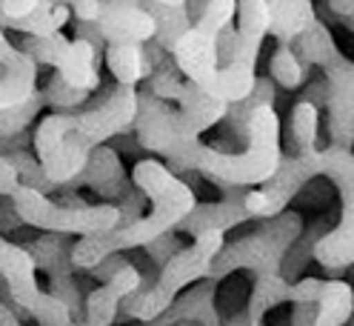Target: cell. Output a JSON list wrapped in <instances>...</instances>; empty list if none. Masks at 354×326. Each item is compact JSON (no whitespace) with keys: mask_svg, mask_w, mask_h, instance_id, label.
Returning <instances> with one entry per match:
<instances>
[{"mask_svg":"<svg viewBox=\"0 0 354 326\" xmlns=\"http://www.w3.org/2000/svg\"><path fill=\"white\" fill-rule=\"evenodd\" d=\"M177 106H180V112L186 115V120L192 123V129L197 135H206L209 129H214L220 120L229 118V103L212 98L206 89H201L197 83L186 80L180 95H177Z\"/></svg>","mask_w":354,"mask_h":326,"instance_id":"obj_20","label":"cell"},{"mask_svg":"<svg viewBox=\"0 0 354 326\" xmlns=\"http://www.w3.org/2000/svg\"><path fill=\"white\" fill-rule=\"evenodd\" d=\"M174 326H201V323H194V320H180V323H174Z\"/></svg>","mask_w":354,"mask_h":326,"instance_id":"obj_39","label":"cell"},{"mask_svg":"<svg viewBox=\"0 0 354 326\" xmlns=\"http://www.w3.org/2000/svg\"><path fill=\"white\" fill-rule=\"evenodd\" d=\"M43 109H46V98H43V92L37 89V95L32 100L0 112V138H15V135L29 132V126L40 118Z\"/></svg>","mask_w":354,"mask_h":326,"instance_id":"obj_29","label":"cell"},{"mask_svg":"<svg viewBox=\"0 0 354 326\" xmlns=\"http://www.w3.org/2000/svg\"><path fill=\"white\" fill-rule=\"evenodd\" d=\"M17 46L24 49L37 63V66L57 69L60 63H63V57H66V52H69V46H72V40L63 37L60 32L57 35H49V37H29V35H24V40H20Z\"/></svg>","mask_w":354,"mask_h":326,"instance_id":"obj_27","label":"cell"},{"mask_svg":"<svg viewBox=\"0 0 354 326\" xmlns=\"http://www.w3.org/2000/svg\"><path fill=\"white\" fill-rule=\"evenodd\" d=\"M295 52L300 55V60L306 63L308 69H312V66L323 69L331 57H337V55H340L337 43H335V35H331L328 26L320 24V20H317V24L308 29L306 35H300V37L295 40Z\"/></svg>","mask_w":354,"mask_h":326,"instance_id":"obj_24","label":"cell"},{"mask_svg":"<svg viewBox=\"0 0 354 326\" xmlns=\"http://www.w3.org/2000/svg\"><path fill=\"white\" fill-rule=\"evenodd\" d=\"M237 20V0H209L201 17L194 20V26L174 43L171 57L177 69L183 72L186 80L197 83L201 89L212 95L220 63H217V37L226 26Z\"/></svg>","mask_w":354,"mask_h":326,"instance_id":"obj_9","label":"cell"},{"mask_svg":"<svg viewBox=\"0 0 354 326\" xmlns=\"http://www.w3.org/2000/svg\"><path fill=\"white\" fill-rule=\"evenodd\" d=\"M300 232H303V221L295 212L269 217L263 229L223 246V252L214 260L212 280L217 284V280L234 275L237 269H249L254 275V284L260 287L289 284L283 275V260L289 255V249L297 244Z\"/></svg>","mask_w":354,"mask_h":326,"instance_id":"obj_5","label":"cell"},{"mask_svg":"<svg viewBox=\"0 0 354 326\" xmlns=\"http://www.w3.org/2000/svg\"><path fill=\"white\" fill-rule=\"evenodd\" d=\"M97 26L106 43L120 46H146L158 35L154 15L146 9L143 0H103Z\"/></svg>","mask_w":354,"mask_h":326,"instance_id":"obj_13","label":"cell"},{"mask_svg":"<svg viewBox=\"0 0 354 326\" xmlns=\"http://www.w3.org/2000/svg\"><path fill=\"white\" fill-rule=\"evenodd\" d=\"M272 12L269 0H237V43L226 66H220L212 98L237 106L249 100L257 86V57L263 40L269 37Z\"/></svg>","mask_w":354,"mask_h":326,"instance_id":"obj_7","label":"cell"},{"mask_svg":"<svg viewBox=\"0 0 354 326\" xmlns=\"http://www.w3.org/2000/svg\"><path fill=\"white\" fill-rule=\"evenodd\" d=\"M135 135H138L140 149L154 152V155H163V158L174 155V152H180L192 143H201V135L192 129V123L180 112V106L154 98L146 89L140 92Z\"/></svg>","mask_w":354,"mask_h":326,"instance_id":"obj_11","label":"cell"},{"mask_svg":"<svg viewBox=\"0 0 354 326\" xmlns=\"http://www.w3.org/2000/svg\"><path fill=\"white\" fill-rule=\"evenodd\" d=\"M272 26L269 35L277 43H295L317 24L315 0H269Z\"/></svg>","mask_w":354,"mask_h":326,"instance_id":"obj_18","label":"cell"},{"mask_svg":"<svg viewBox=\"0 0 354 326\" xmlns=\"http://www.w3.org/2000/svg\"><path fill=\"white\" fill-rule=\"evenodd\" d=\"M292 143H295V155L303 152L320 149L317 138H320V106H315L312 100H297L292 109Z\"/></svg>","mask_w":354,"mask_h":326,"instance_id":"obj_26","label":"cell"},{"mask_svg":"<svg viewBox=\"0 0 354 326\" xmlns=\"http://www.w3.org/2000/svg\"><path fill=\"white\" fill-rule=\"evenodd\" d=\"M43 0H0V15L9 20H24L40 9Z\"/></svg>","mask_w":354,"mask_h":326,"instance_id":"obj_33","label":"cell"},{"mask_svg":"<svg viewBox=\"0 0 354 326\" xmlns=\"http://www.w3.org/2000/svg\"><path fill=\"white\" fill-rule=\"evenodd\" d=\"M237 106L246 112V149L240 155H232V152H220L201 143L197 146L194 172L214 186L232 183L243 189H257L269 183L283 163L280 118L274 109L272 78H257L252 98Z\"/></svg>","mask_w":354,"mask_h":326,"instance_id":"obj_3","label":"cell"},{"mask_svg":"<svg viewBox=\"0 0 354 326\" xmlns=\"http://www.w3.org/2000/svg\"><path fill=\"white\" fill-rule=\"evenodd\" d=\"M26 226L24 221H20V215L12 203V198H3V203H0V232H9V229H20Z\"/></svg>","mask_w":354,"mask_h":326,"instance_id":"obj_36","label":"cell"},{"mask_svg":"<svg viewBox=\"0 0 354 326\" xmlns=\"http://www.w3.org/2000/svg\"><path fill=\"white\" fill-rule=\"evenodd\" d=\"M269 78L280 89H300L308 80V66L300 60L292 43H277V49L269 60Z\"/></svg>","mask_w":354,"mask_h":326,"instance_id":"obj_25","label":"cell"},{"mask_svg":"<svg viewBox=\"0 0 354 326\" xmlns=\"http://www.w3.org/2000/svg\"><path fill=\"white\" fill-rule=\"evenodd\" d=\"M77 241H72V235L63 232H43L40 237H35L32 244H26L29 255L35 257V264L40 272H46L49 280L52 278H66L75 275V264H72V249Z\"/></svg>","mask_w":354,"mask_h":326,"instance_id":"obj_21","label":"cell"},{"mask_svg":"<svg viewBox=\"0 0 354 326\" xmlns=\"http://www.w3.org/2000/svg\"><path fill=\"white\" fill-rule=\"evenodd\" d=\"M154 3H163V6H186L189 0H154Z\"/></svg>","mask_w":354,"mask_h":326,"instance_id":"obj_38","label":"cell"},{"mask_svg":"<svg viewBox=\"0 0 354 326\" xmlns=\"http://www.w3.org/2000/svg\"><path fill=\"white\" fill-rule=\"evenodd\" d=\"M217 189L223 192V201H217V203H197V206L186 215V221L177 226V232L197 237L201 232H212V229L229 232V229L240 226L243 221H249L246 203H243V198H246L249 189L232 186V183H220Z\"/></svg>","mask_w":354,"mask_h":326,"instance_id":"obj_14","label":"cell"},{"mask_svg":"<svg viewBox=\"0 0 354 326\" xmlns=\"http://www.w3.org/2000/svg\"><path fill=\"white\" fill-rule=\"evenodd\" d=\"M20 186L24 183H20V175H17L15 163L6 155H0V198H12Z\"/></svg>","mask_w":354,"mask_h":326,"instance_id":"obj_32","label":"cell"},{"mask_svg":"<svg viewBox=\"0 0 354 326\" xmlns=\"http://www.w3.org/2000/svg\"><path fill=\"white\" fill-rule=\"evenodd\" d=\"M37 264L26 246H20L0 232V280L9 287L17 307H24L37 326H72L75 315L52 292H43L37 284Z\"/></svg>","mask_w":354,"mask_h":326,"instance_id":"obj_10","label":"cell"},{"mask_svg":"<svg viewBox=\"0 0 354 326\" xmlns=\"http://www.w3.org/2000/svg\"><path fill=\"white\" fill-rule=\"evenodd\" d=\"M72 326H88V323H86V320H75Z\"/></svg>","mask_w":354,"mask_h":326,"instance_id":"obj_40","label":"cell"},{"mask_svg":"<svg viewBox=\"0 0 354 326\" xmlns=\"http://www.w3.org/2000/svg\"><path fill=\"white\" fill-rule=\"evenodd\" d=\"M131 183H135L149 201V212L138 217L135 224H120L112 232L77 237L72 249V264L77 272L95 269L103 257L115 252L146 249L160 235L174 232L186 221V215L197 206L194 189L163 163L154 158H140L131 169Z\"/></svg>","mask_w":354,"mask_h":326,"instance_id":"obj_2","label":"cell"},{"mask_svg":"<svg viewBox=\"0 0 354 326\" xmlns=\"http://www.w3.org/2000/svg\"><path fill=\"white\" fill-rule=\"evenodd\" d=\"M100 57L103 55L92 46V43L72 37V46L55 72L80 92H97L100 89Z\"/></svg>","mask_w":354,"mask_h":326,"instance_id":"obj_17","label":"cell"},{"mask_svg":"<svg viewBox=\"0 0 354 326\" xmlns=\"http://www.w3.org/2000/svg\"><path fill=\"white\" fill-rule=\"evenodd\" d=\"M75 186H88L92 192L100 194L103 203H118V206L135 192V183H129V178H126L120 152L109 143L92 152L88 166L83 169V175L77 178Z\"/></svg>","mask_w":354,"mask_h":326,"instance_id":"obj_16","label":"cell"},{"mask_svg":"<svg viewBox=\"0 0 354 326\" xmlns=\"http://www.w3.org/2000/svg\"><path fill=\"white\" fill-rule=\"evenodd\" d=\"M43 98H46V106L52 109V112H77V109H83L88 103V98H92L95 92H80L75 89V86H69L60 75H52L49 83L43 86Z\"/></svg>","mask_w":354,"mask_h":326,"instance_id":"obj_30","label":"cell"},{"mask_svg":"<svg viewBox=\"0 0 354 326\" xmlns=\"http://www.w3.org/2000/svg\"><path fill=\"white\" fill-rule=\"evenodd\" d=\"M75 37H80V40H86V43H92V46L106 57L109 43H106V37H103V32H100L97 24H83V20H77V24H75Z\"/></svg>","mask_w":354,"mask_h":326,"instance_id":"obj_34","label":"cell"},{"mask_svg":"<svg viewBox=\"0 0 354 326\" xmlns=\"http://www.w3.org/2000/svg\"><path fill=\"white\" fill-rule=\"evenodd\" d=\"M138 106V86L100 83V95H92L77 112H52L40 118L32 135V149L43 172L57 186L77 189L75 183L88 166L92 152L135 129Z\"/></svg>","mask_w":354,"mask_h":326,"instance_id":"obj_1","label":"cell"},{"mask_svg":"<svg viewBox=\"0 0 354 326\" xmlns=\"http://www.w3.org/2000/svg\"><path fill=\"white\" fill-rule=\"evenodd\" d=\"M223 246H226V232H217V229L192 237V244L186 249H180L166 266L158 269V278H154V284L149 289H138L135 295H129L123 300L120 312L138 323L158 320L189 287L212 278L214 260L223 252Z\"/></svg>","mask_w":354,"mask_h":326,"instance_id":"obj_4","label":"cell"},{"mask_svg":"<svg viewBox=\"0 0 354 326\" xmlns=\"http://www.w3.org/2000/svg\"><path fill=\"white\" fill-rule=\"evenodd\" d=\"M312 178H328L340 194V221L323 232L315 244V260L328 272H343L354 264V152L343 146H326L308 152Z\"/></svg>","mask_w":354,"mask_h":326,"instance_id":"obj_6","label":"cell"},{"mask_svg":"<svg viewBox=\"0 0 354 326\" xmlns=\"http://www.w3.org/2000/svg\"><path fill=\"white\" fill-rule=\"evenodd\" d=\"M12 203L20 215V221L40 232H63L72 237H88V235L112 232L123 224V212L118 203H88V206L72 209L32 186H20L12 194Z\"/></svg>","mask_w":354,"mask_h":326,"instance_id":"obj_8","label":"cell"},{"mask_svg":"<svg viewBox=\"0 0 354 326\" xmlns=\"http://www.w3.org/2000/svg\"><path fill=\"white\" fill-rule=\"evenodd\" d=\"M106 66L112 72L115 83L120 86H138L146 83L154 72V63L146 52V46H120V43H112L106 49Z\"/></svg>","mask_w":354,"mask_h":326,"instance_id":"obj_22","label":"cell"},{"mask_svg":"<svg viewBox=\"0 0 354 326\" xmlns=\"http://www.w3.org/2000/svg\"><path fill=\"white\" fill-rule=\"evenodd\" d=\"M174 232H177V229H174ZM174 232H166V235H160L158 241H151V244L143 249V252L149 255V260H151V264L158 266V269H160V266H166L169 260H171L177 252H180V249H186L180 241H177V235H174Z\"/></svg>","mask_w":354,"mask_h":326,"instance_id":"obj_31","label":"cell"},{"mask_svg":"<svg viewBox=\"0 0 354 326\" xmlns=\"http://www.w3.org/2000/svg\"><path fill=\"white\" fill-rule=\"evenodd\" d=\"M323 78L328 83V138L331 146H354V60L343 52L323 66Z\"/></svg>","mask_w":354,"mask_h":326,"instance_id":"obj_12","label":"cell"},{"mask_svg":"<svg viewBox=\"0 0 354 326\" xmlns=\"http://www.w3.org/2000/svg\"><path fill=\"white\" fill-rule=\"evenodd\" d=\"M72 15L75 20H83V24H97L100 9H103V0H72Z\"/></svg>","mask_w":354,"mask_h":326,"instance_id":"obj_35","label":"cell"},{"mask_svg":"<svg viewBox=\"0 0 354 326\" xmlns=\"http://www.w3.org/2000/svg\"><path fill=\"white\" fill-rule=\"evenodd\" d=\"M143 3H146V9L154 15V24H158V35H154V43H158V46H163L166 52H171L174 43L194 26L189 9H186V6H163V3H154V0H143Z\"/></svg>","mask_w":354,"mask_h":326,"instance_id":"obj_23","label":"cell"},{"mask_svg":"<svg viewBox=\"0 0 354 326\" xmlns=\"http://www.w3.org/2000/svg\"><path fill=\"white\" fill-rule=\"evenodd\" d=\"M37 95V63L17 46L6 72L0 75V112L20 106Z\"/></svg>","mask_w":354,"mask_h":326,"instance_id":"obj_19","label":"cell"},{"mask_svg":"<svg viewBox=\"0 0 354 326\" xmlns=\"http://www.w3.org/2000/svg\"><path fill=\"white\" fill-rule=\"evenodd\" d=\"M328 9L340 15L343 20H351L354 17V0H328Z\"/></svg>","mask_w":354,"mask_h":326,"instance_id":"obj_37","label":"cell"},{"mask_svg":"<svg viewBox=\"0 0 354 326\" xmlns=\"http://www.w3.org/2000/svg\"><path fill=\"white\" fill-rule=\"evenodd\" d=\"M143 272L129 264L106 284H97L92 292L86 295V323L88 326H115V320L120 318V307L129 295H135L143 287Z\"/></svg>","mask_w":354,"mask_h":326,"instance_id":"obj_15","label":"cell"},{"mask_svg":"<svg viewBox=\"0 0 354 326\" xmlns=\"http://www.w3.org/2000/svg\"><path fill=\"white\" fill-rule=\"evenodd\" d=\"M12 163H15V169H17V175H20V183L24 186H32V189H37V192H43V194H49V198H55L57 194V183L43 172V166H40V161H37V155H35V149H17V152H12V155H6Z\"/></svg>","mask_w":354,"mask_h":326,"instance_id":"obj_28","label":"cell"}]
</instances>
